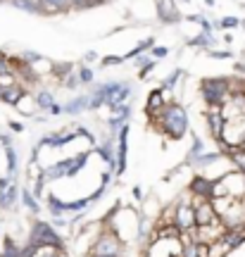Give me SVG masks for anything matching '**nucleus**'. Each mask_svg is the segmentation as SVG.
Segmentation results:
<instances>
[{
	"mask_svg": "<svg viewBox=\"0 0 245 257\" xmlns=\"http://www.w3.org/2000/svg\"><path fill=\"white\" fill-rule=\"evenodd\" d=\"M155 121H157V128L169 138H181L188 131V114L176 102H167V107L155 117Z\"/></svg>",
	"mask_w": 245,
	"mask_h": 257,
	"instance_id": "nucleus-1",
	"label": "nucleus"
},
{
	"mask_svg": "<svg viewBox=\"0 0 245 257\" xmlns=\"http://www.w3.org/2000/svg\"><path fill=\"white\" fill-rule=\"evenodd\" d=\"M200 91L209 107H224L231 95V81L228 79H205Z\"/></svg>",
	"mask_w": 245,
	"mask_h": 257,
	"instance_id": "nucleus-2",
	"label": "nucleus"
},
{
	"mask_svg": "<svg viewBox=\"0 0 245 257\" xmlns=\"http://www.w3.org/2000/svg\"><path fill=\"white\" fill-rule=\"evenodd\" d=\"M214 198H245V176L240 172H231V174L219 176L214 181Z\"/></svg>",
	"mask_w": 245,
	"mask_h": 257,
	"instance_id": "nucleus-3",
	"label": "nucleus"
},
{
	"mask_svg": "<svg viewBox=\"0 0 245 257\" xmlns=\"http://www.w3.org/2000/svg\"><path fill=\"white\" fill-rule=\"evenodd\" d=\"M124 255V243L114 231H102L98 240L93 243L91 257H121Z\"/></svg>",
	"mask_w": 245,
	"mask_h": 257,
	"instance_id": "nucleus-4",
	"label": "nucleus"
},
{
	"mask_svg": "<svg viewBox=\"0 0 245 257\" xmlns=\"http://www.w3.org/2000/svg\"><path fill=\"white\" fill-rule=\"evenodd\" d=\"M29 243L36 245V248H62V236H57V231H55L50 224L36 221L34 229H31Z\"/></svg>",
	"mask_w": 245,
	"mask_h": 257,
	"instance_id": "nucleus-5",
	"label": "nucleus"
},
{
	"mask_svg": "<svg viewBox=\"0 0 245 257\" xmlns=\"http://www.w3.org/2000/svg\"><path fill=\"white\" fill-rule=\"evenodd\" d=\"M176 229L181 231V233H188L193 231L198 224H195V200H191V193H186L181 195V200L176 202Z\"/></svg>",
	"mask_w": 245,
	"mask_h": 257,
	"instance_id": "nucleus-6",
	"label": "nucleus"
},
{
	"mask_svg": "<svg viewBox=\"0 0 245 257\" xmlns=\"http://www.w3.org/2000/svg\"><path fill=\"white\" fill-rule=\"evenodd\" d=\"M214 181L217 179H209V176H193L191 184H188V193H191L195 200H212V195H214Z\"/></svg>",
	"mask_w": 245,
	"mask_h": 257,
	"instance_id": "nucleus-7",
	"label": "nucleus"
},
{
	"mask_svg": "<svg viewBox=\"0 0 245 257\" xmlns=\"http://www.w3.org/2000/svg\"><path fill=\"white\" fill-rule=\"evenodd\" d=\"M214 221H219V217L214 212L212 200H195V224L198 226H209Z\"/></svg>",
	"mask_w": 245,
	"mask_h": 257,
	"instance_id": "nucleus-8",
	"label": "nucleus"
},
{
	"mask_svg": "<svg viewBox=\"0 0 245 257\" xmlns=\"http://www.w3.org/2000/svg\"><path fill=\"white\" fill-rule=\"evenodd\" d=\"M17 200V186L12 184L10 179H0V207L8 210Z\"/></svg>",
	"mask_w": 245,
	"mask_h": 257,
	"instance_id": "nucleus-9",
	"label": "nucleus"
},
{
	"mask_svg": "<svg viewBox=\"0 0 245 257\" xmlns=\"http://www.w3.org/2000/svg\"><path fill=\"white\" fill-rule=\"evenodd\" d=\"M157 15H160L162 22H179L181 19L174 0H157Z\"/></svg>",
	"mask_w": 245,
	"mask_h": 257,
	"instance_id": "nucleus-10",
	"label": "nucleus"
},
{
	"mask_svg": "<svg viewBox=\"0 0 245 257\" xmlns=\"http://www.w3.org/2000/svg\"><path fill=\"white\" fill-rule=\"evenodd\" d=\"M27 98V91L22 88V83L17 86H12V88H5V91H0V100L3 102H10V105H17Z\"/></svg>",
	"mask_w": 245,
	"mask_h": 257,
	"instance_id": "nucleus-11",
	"label": "nucleus"
},
{
	"mask_svg": "<svg viewBox=\"0 0 245 257\" xmlns=\"http://www.w3.org/2000/svg\"><path fill=\"white\" fill-rule=\"evenodd\" d=\"M164 107H167V102H164V98H162V91H153L148 95V114H150V117H157Z\"/></svg>",
	"mask_w": 245,
	"mask_h": 257,
	"instance_id": "nucleus-12",
	"label": "nucleus"
},
{
	"mask_svg": "<svg viewBox=\"0 0 245 257\" xmlns=\"http://www.w3.org/2000/svg\"><path fill=\"white\" fill-rule=\"evenodd\" d=\"M41 3V12L43 15H57V12H64L72 3L69 0H38Z\"/></svg>",
	"mask_w": 245,
	"mask_h": 257,
	"instance_id": "nucleus-13",
	"label": "nucleus"
},
{
	"mask_svg": "<svg viewBox=\"0 0 245 257\" xmlns=\"http://www.w3.org/2000/svg\"><path fill=\"white\" fill-rule=\"evenodd\" d=\"M221 240H224L231 250H236L238 245L245 243V231L243 229H226V233L221 236Z\"/></svg>",
	"mask_w": 245,
	"mask_h": 257,
	"instance_id": "nucleus-14",
	"label": "nucleus"
},
{
	"mask_svg": "<svg viewBox=\"0 0 245 257\" xmlns=\"http://www.w3.org/2000/svg\"><path fill=\"white\" fill-rule=\"evenodd\" d=\"M86 107H91V98L81 95V98L72 100V105H67V107H64V112H69V114H76V112H83Z\"/></svg>",
	"mask_w": 245,
	"mask_h": 257,
	"instance_id": "nucleus-15",
	"label": "nucleus"
},
{
	"mask_svg": "<svg viewBox=\"0 0 245 257\" xmlns=\"http://www.w3.org/2000/svg\"><path fill=\"white\" fill-rule=\"evenodd\" d=\"M228 157H231V162H233V167H236V172H240V174L245 176V148L233 150Z\"/></svg>",
	"mask_w": 245,
	"mask_h": 257,
	"instance_id": "nucleus-16",
	"label": "nucleus"
},
{
	"mask_svg": "<svg viewBox=\"0 0 245 257\" xmlns=\"http://www.w3.org/2000/svg\"><path fill=\"white\" fill-rule=\"evenodd\" d=\"M36 107H41V110H53L55 107V100H53V95H50V93L48 91H41L36 95Z\"/></svg>",
	"mask_w": 245,
	"mask_h": 257,
	"instance_id": "nucleus-17",
	"label": "nucleus"
},
{
	"mask_svg": "<svg viewBox=\"0 0 245 257\" xmlns=\"http://www.w3.org/2000/svg\"><path fill=\"white\" fill-rule=\"evenodd\" d=\"M228 252H231V248H228L221 238H219L217 243H212V245H209V257H226Z\"/></svg>",
	"mask_w": 245,
	"mask_h": 257,
	"instance_id": "nucleus-18",
	"label": "nucleus"
},
{
	"mask_svg": "<svg viewBox=\"0 0 245 257\" xmlns=\"http://www.w3.org/2000/svg\"><path fill=\"white\" fill-rule=\"evenodd\" d=\"M12 3H15L19 10H24V12H34V15L41 12V3H38V0H12Z\"/></svg>",
	"mask_w": 245,
	"mask_h": 257,
	"instance_id": "nucleus-19",
	"label": "nucleus"
},
{
	"mask_svg": "<svg viewBox=\"0 0 245 257\" xmlns=\"http://www.w3.org/2000/svg\"><path fill=\"white\" fill-rule=\"evenodd\" d=\"M22 200H24V205H27L31 212H38V210H41V205L36 202V195H34V193L22 191Z\"/></svg>",
	"mask_w": 245,
	"mask_h": 257,
	"instance_id": "nucleus-20",
	"label": "nucleus"
},
{
	"mask_svg": "<svg viewBox=\"0 0 245 257\" xmlns=\"http://www.w3.org/2000/svg\"><path fill=\"white\" fill-rule=\"evenodd\" d=\"M12 86H17V76H15L12 72L3 74V76H0V91H5V88H12Z\"/></svg>",
	"mask_w": 245,
	"mask_h": 257,
	"instance_id": "nucleus-21",
	"label": "nucleus"
},
{
	"mask_svg": "<svg viewBox=\"0 0 245 257\" xmlns=\"http://www.w3.org/2000/svg\"><path fill=\"white\" fill-rule=\"evenodd\" d=\"M5 155H8L10 172H15V169H17V155H15V150H12V148H8V150H5Z\"/></svg>",
	"mask_w": 245,
	"mask_h": 257,
	"instance_id": "nucleus-22",
	"label": "nucleus"
},
{
	"mask_svg": "<svg viewBox=\"0 0 245 257\" xmlns=\"http://www.w3.org/2000/svg\"><path fill=\"white\" fill-rule=\"evenodd\" d=\"M238 24H240V22H238L236 17H224L221 22H219V27L221 29H233V27H238Z\"/></svg>",
	"mask_w": 245,
	"mask_h": 257,
	"instance_id": "nucleus-23",
	"label": "nucleus"
},
{
	"mask_svg": "<svg viewBox=\"0 0 245 257\" xmlns=\"http://www.w3.org/2000/svg\"><path fill=\"white\" fill-rule=\"evenodd\" d=\"M79 81L91 83L93 81V72H91V69H79Z\"/></svg>",
	"mask_w": 245,
	"mask_h": 257,
	"instance_id": "nucleus-24",
	"label": "nucleus"
},
{
	"mask_svg": "<svg viewBox=\"0 0 245 257\" xmlns=\"http://www.w3.org/2000/svg\"><path fill=\"white\" fill-rule=\"evenodd\" d=\"M53 72L57 74V76H67V74L72 72V64H62V67H55Z\"/></svg>",
	"mask_w": 245,
	"mask_h": 257,
	"instance_id": "nucleus-25",
	"label": "nucleus"
},
{
	"mask_svg": "<svg viewBox=\"0 0 245 257\" xmlns=\"http://www.w3.org/2000/svg\"><path fill=\"white\" fill-rule=\"evenodd\" d=\"M8 72H12V69H10V64H8V57H0V76H3V74H8Z\"/></svg>",
	"mask_w": 245,
	"mask_h": 257,
	"instance_id": "nucleus-26",
	"label": "nucleus"
},
{
	"mask_svg": "<svg viewBox=\"0 0 245 257\" xmlns=\"http://www.w3.org/2000/svg\"><path fill=\"white\" fill-rule=\"evenodd\" d=\"M176 79H179V72H174L172 76H167V81H164V88H172L174 83H176Z\"/></svg>",
	"mask_w": 245,
	"mask_h": 257,
	"instance_id": "nucleus-27",
	"label": "nucleus"
},
{
	"mask_svg": "<svg viewBox=\"0 0 245 257\" xmlns=\"http://www.w3.org/2000/svg\"><path fill=\"white\" fill-rule=\"evenodd\" d=\"M102 62H105V64H114V62H121V57H105V60H102Z\"/></svg>",
	"mask_w": 245,
	"mask_h": 257,
	"instance_id": "nucleus-28",
	"label": "nucleus"
},
{
	"mask_svg": "<svg viewBox=\"0 0 245 257\" xmlns=\"http://www.w3.org/2000/svg\"><path fill=\"white\" fill-rule=\"evenodd\" d=\"M153 55L155 57H164L167 55V50H164V48H157V50H153Z\"/></svg>",
	"mask_w": 245,
	"mask_h": 257,
	"instance_id": "nucleus-29",
	"label": "nucleus"
},
{
	"mask_svg": "<svg viewBox=\"0 0 245 257\" xmlns=\"http://www.w3.org/2000/svg\"><path fill=\"white\" fill-rule=\"evenodd\" d=\"M72 5H88V0H69Z\"/></svg>",
	"mask_w": 245,
	"mask_h": 257,
	"instance_id": "nucleus-30",
	"label": "nucleus"
},
{
	"mask_svg": "<svg viewBox=\"0 0 245 257\" xmlns=\"http://www.w3.org/2000/svg\"><path fill=\"white\" fill-rule=\"evenodd\" d=\"M98 3H107V0H88V5H98Z\"/></svg>",
	"mask_w": 245,
	"mask_h": 257,
	"instance_id": "nucleus-31",
	"label": "nucleus"
},
{
	"mask_svg": "<svg viewBox=\"0 0 245 257\" xmlns=\"http://www.w3.org/2000/svg\"><path fill=\"white\" fill-rule=\"evenodd\" d=\"M240 229H243V231H245V221H243V226H240Z\"/></svg>",
	"mask_w": 245,
	"mask_h": 257,
	"instance_id": "nucleus-32",
	"label": "nucleus"
},
{
	"mask_svg": "<svg viewBox=\"0 0 245 257\" xmlns=\"http://www.w3.org/2000/svg\"><path fill=\"white\" fill-rule=\"evenodd\" d=\"M0 3H5V0H0Z\"/></svg>",
	"mask_w": 245,
	"mask_h": 257,
	"instance_id": "nucleus-33",
	"label": "nucleus"
}]
</instances>
